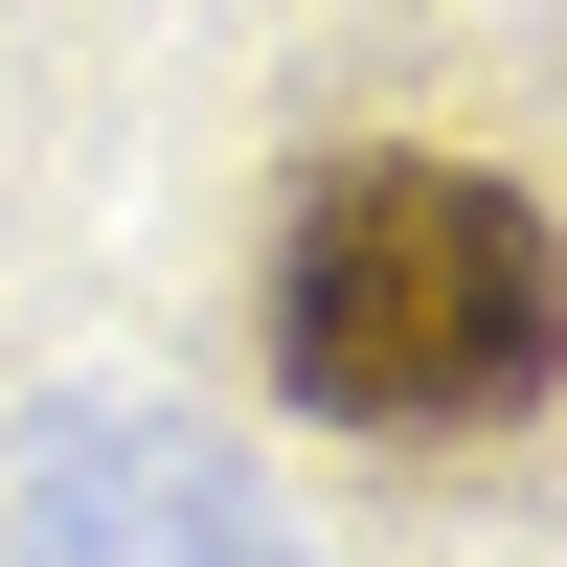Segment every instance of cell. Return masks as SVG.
<instances>
[{"label": "cell", "mask_w": 567, "mask_h": 567, "mask_svg": "<svg viewBox=\"0 0 567 567\" xmlns=\"http://www.w3.org/2000/svg\"><path fill=\"white\" fill-rule=\"evenodd\" d=\"M272 386L318 432H499L567 386V227L477 159H341L272 227Z\"/></svg>", "instance_id": "obj_1"}]
</instances>
